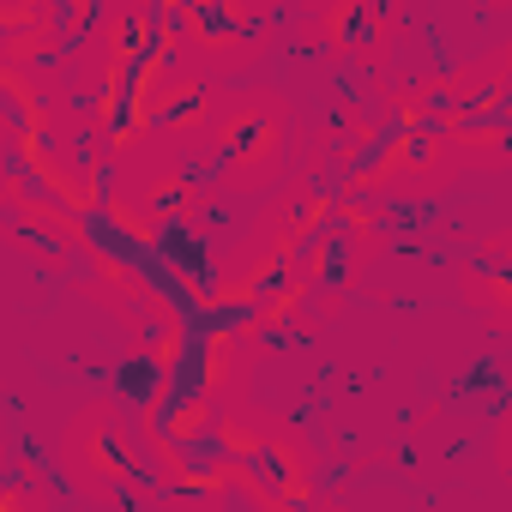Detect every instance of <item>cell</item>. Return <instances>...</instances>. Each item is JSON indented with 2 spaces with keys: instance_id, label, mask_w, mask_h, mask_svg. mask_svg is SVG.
I'll list each match as a JSON object with an SVG mask.
<instances>
[{
  "instance_id": "cell-3",
  "label": "cell",
  "mask_w": 512,
  "mask_h": 512,
  "mask_svg": "<svg viewBox=\"0 0 512 512\" xmlns=\"http://www.w3.org/2000/svg\"><path fill=\"white\" fill-rule=\"evenodd\" d=\"M217 446L235 464V494L253 506H308L314 482H320V458L308 446V434L272 410H253V404H229L217 416Z\"/></svg>"
},
{
  "instance_id": "cell-2",
  "label": "cell",
  "mask_w": 512,
  "mask_h": 512,
  "mask_svg": "<svg viewBox=\"0 0 512 512\" xmlns=\"http://www.w3.org/2000/svg\"><path fill=\"white\" fill-rule=\"evenodd\" d=\"M296 157V109L272 85H229L199 169L217 193H272Z\"/></svg>"
},
{
  "instance_id": "cell-1",
  "label": "cell",
  "mask_w": 512,
  "mask_h": 512,
  "mask_svg": "<svg viewBox=\"0 0 512 512\" xmlns=\"http://www.w3.org/2000/svg\"><path fill=\"white\" fill-rule=\"evenodd\" d=\"M338 151V193L350 199H434L446 193L470 163L458 139L446 133L428 79L392 85L368 121H350Z\"/></svg>"
},
{
  "instance_id": "cell-13",
  "label": "cell",
  "mask_w": 512,
  "mask_h": 512,
  "mask_svg": "<svg viewBox=\"0 0 512 512\" xmlns=\"http://www.w3.org/2000/svg\"><path fill=\"white\" fill-rule=\"evenodd\" d=\"M494 464L512 476V404H506V416H500V428H494Z\"/></svg>"
},
{
  "instance_id": "cell-5",
  "label": "cell",
  "mask_w": 512,
  "mask_h": 512,
  "mask_svg": "<svg viewBox=\"0 0 512 512\" xmlns=\"http://www.w3.org/2000/svg\"><path fill=\"white\" fill-rule=\"evenodd\" d=\"M55 452H61L67 482H73L85 500H97V506L139 494V476H145V464H151V452L139 446L133 422H127L121 404H109V398L79 404V410L67 416Z\"/></svg>"
},
{
  "instance_id": "cell-4",
  "label": "cell",
  "mask_w": 512,
  "mask_h": 512,
  "mask_svg": "<svg viewBox=\"0 0 512 512\" xmlns=\"http://www.w3.org/2000/svg\"><path fill=\"white\" fill-rule=\"evenodd\" d=\"M428 91L464 163L506 175L512 169V43L458 61L452 73L428 79Z\"/></svg>"
},
{
  "instance_id": "cell-10",
  "label": "cell",
  "mask_w": 512,
  "mask_h": 512,
  "mask_svg": "<svg viewBox=\"0 0 512 512\" xmlns=\"http://www.w3.org/2000/svg\"><path fill=\"white\" fill-rule=\"evenodd\" d=\"M223 97H229V85H223L217 73L181 61V67L151 91V133H157V145H175V151H187V157L199 163L205 145H211V127H217Z\"/></svg>"
},
{
  "instance_id": "cell-14",
  "label": "cell",
  "mask_w": 512,
  "mask_h": 512,
  "mask_svg": "<svg viewBox=\"0 0 512 512\" xmlns=\"http://www.w3.org/2000/svg\"><path fill=\"white\" fill-rule=\"evenodd\" d=\"M470 13H488V19H506L512 13V0H464Z\"/></svg>"
},
{
  "instance_id": "cell-8",
  "label": "cell",
  "mask_w": 512,
  "mask_h": 512,
  "mask_svg": "<svg viewBox=\"0 0 512 512\" xmlns=\"http://www.w3.org/2000/svg\"><path fill=\"white\" fill-rule=\"evenodd\" d=\"M398 31H404L398 0H308V37L338 67L380 73L398 49Z\"/></svg>"
},
{
  "instance_id": "cell-6",
  "label": "cell",
  "mask_w": 512,
  "mask_h": 512,
  "mask_svg": "<svg viewBox=\"0 0 512 512\" xmlns=\"http://www.w3.org/2000/svg\"><path fill=\"white\" fill-rule=\"evenodd\" d=\"M272 25H278L272 0H181L175 7L181 55L217 79H241L260 67L272 49Z\"/></svg>"
},
{
  "instance_id": "cell-7",
  "label": "cell",
  "mask_w": 512,
  "mask_h": 512,
  "mask_svg": "<svg viewBox=\"0 0 512 512\" xmlns=\"http://www.w3.org/2000/svg\"><path fill=\"white\" fill-rule=\"evenodd\" d=\"M386 253V229H380V217H374V199H338V211H332V223L302 247V278H308V290H314V302H344L362 278H368V266Z\"/></svg>"
},
{
  "instance_id": "cell-9",
  "label": "cell",
  "mask_w": 512,
  "mask_h": 512,
  "mask_svg": "<svg viewBox=\"0 0 512 512\" xmlns=\"http://www.w3.org/2000/svg\"><path fill=\"white\" fill-rule=\"evenodd\" d=\"M115 187L151 211L163 229H199L205 217V187H199V163L175 145H145L133 157L115 163Z\"/></svg>"
},
{
  "instance_id": "cell-11",
  "label": "cell",
  "mask_w": 512,
  "mask_h": 512,
  "mask_svg": "<svg viewBox=\"0 0 512 512\" xmlns=\"http://www.w3.org/2000/svg\"><path fill=\"white\" fill-rule=\"evenodd\" d=\"M452 284H458V302L482 326L512 332V229L488 235L482 247H470L464 260H458V272H452Z\"/></svg>"
},
{
  "instance_id": "cell-12",
  "label": "cell",
  "mask_w": 512,
  "mask_h": 512,
  "mask_svg": "<svg viewBox=\"0 0 512 512\" xmlns=\"http://www.w3.org/2000/svg\"><path fill=\"white\" fill-rule=\"evenodd\" d=\"M205 446V440H199ZM199 446H175V452H151L157 476L169 494H187V500H229L235 494V464L229 452H199Z\"/></svg>"
}]
</instances>
